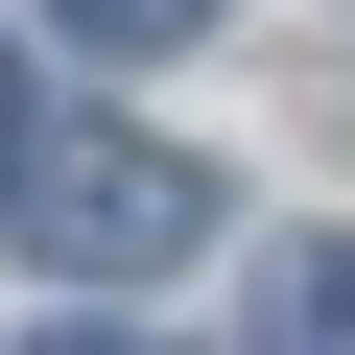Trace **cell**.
Here are the masks:
<instances>
[{
  "instance_id": "6da1fadb",
  "label": "cell",
  "mask_w": 355,
  "mask_h": 355,
  "mask_svg": "<svg viewBox=\"0 0 355 355\" xmlns=\"http://www.w3.org/2000/svg\"><path fill=\"white\" fill-rule=\"evenodd\" d=\"M24 237H48L71 284H166V261L214 237V166H190V142H119V119H95V142H24Z\"/></svg>"
},
{
  "instance_id": "7a4b0ae2",
  "label": "cell",
  "mask_w": 355,
  "mask_h": 355,
  "mask_svg": "<svg viewBox=\"0 0 355 355\" xmlns=\"http://www.w3.org/2000/svg\"><path fill=\"white\" fill-rule=\"evenodd\" d=\"M261 355H355V237H284L261 261Z\"/></svg>"
},
{
  "instance_id": "3957f363",
  "label": "cell",
  "mask_w": 355,
  "mask_h": 355,
  "mask_svg": "<svg viewBox=\"0 0 355 355\" xmlns=\"http://www.w3.org/2000/svg\"><path fill=\"white\" fill-rule=\"evenodd\" d=\"M48 24H71V48H119V71H142V48H214V24H237V0H48Z\"/></svg>"
},
{
  "instance_id": "277c9868",
  "label": "cell",
  "mask_w": 355,
  "mask_h": 355,
  "mask_svg": "<svg viewBox=\"0 0 355 355\" xmlns=\"http://www.w3.org/2000/svg\"><path fill=\"white\" fill-rule=\"evenodd\" d=\"M24 142H48V71H24V48H0V190H24Z\"/></svg>"
},
{
  "instance_id": "5b68a950",
  "label": "cell",
  "mask_w": 355,
  "mask_h": 355,
  "mask_svg": "<svg viewBox=\"0 0 355 355\" xmlns=\"http://www.w3.org/2000/svg\"><path fill=\"white\" fill-rule=\"evenodd\" d=\"M48 355H142V331H48Z\"/></svg>"
}]
</instances>
